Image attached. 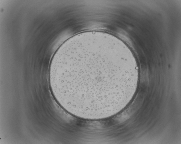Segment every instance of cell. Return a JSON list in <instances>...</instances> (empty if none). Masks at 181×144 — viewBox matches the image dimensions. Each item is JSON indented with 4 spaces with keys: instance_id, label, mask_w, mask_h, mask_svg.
Segmentation results:
<instances>
[{
    "instance_id": "obj_1",
    "label": "cell",
    "mask_w": 181,
    "mask_h": 144,
    "mask_svg": "<svg viewBox=\"0 0 181 144\" xmlns=\"http://www.w3.org/2000/svg\"><path fill=\"white\" fill-rule=\"evenodd\" d=\"M139 70L132 52L109 33L76 34L59 47L49 71L51 90L72 115L87 120L110 117L131 101Z\"/></svg>"
}]
</instances>
